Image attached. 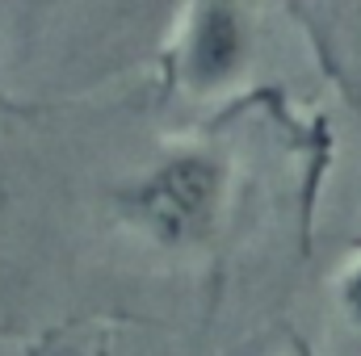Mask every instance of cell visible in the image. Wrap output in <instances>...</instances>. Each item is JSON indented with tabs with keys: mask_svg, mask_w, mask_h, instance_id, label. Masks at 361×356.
Segmentation results:
<instances>
[{
	"mask_svg": "<svg viewBox=\"0 0 361 356\" xmlns=\"http://www.w3.org/2000/svg\"><path fill=\"white\" fill-rule=\"evenodd\" d=\"M252 13L235 4L180 8L169 42V76L185 96L206 101L227 92L252 63Z\"/></svg>",
	"mask_w": 361,
	"mask_h": 356,
	"instance_id": "cell-2",
	"label": "cell"
},
{
	"mask_svg": "<svg viewBox=\"0 0 361 356\" xmlns=\"http://www.w3.org/2000/svg\"><path fill=\"white\" fill-rule=\"evenodd\" d=\"M336 306L345 314V323L361 336V260L345 265L341 281H336Z\"/></svg>",
	"mask_w": 361,
	"mask_h": 356,
	"instance_id": "cell-3",
	"label": "cell"
},
{
	"mask_svg": "<svg viewBox=\"0 0 361 356\" xmlns=\"http://www.w3.org/2000/svg\"><path fill=\"white\" fill-rule=\"evenodd\" d=\"M231 197V164L214 147H177L122 193L126 218L160 248L206 243Z\"/></svg>",
	"mask_w": 361,
	"mask_h": 356,
	"instance_id": "cell-1",
	"label": "cell"
}]
</instances>
